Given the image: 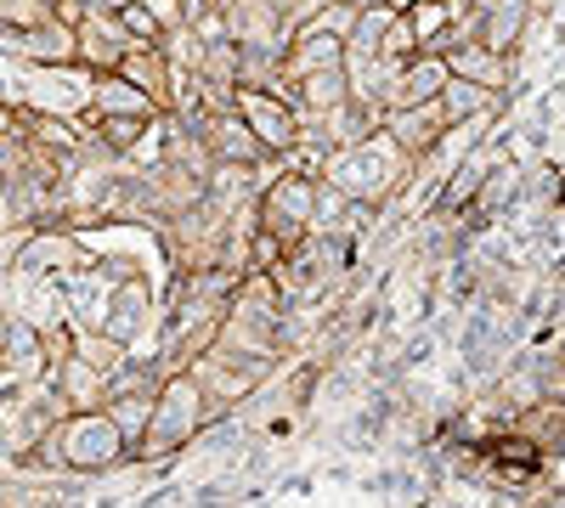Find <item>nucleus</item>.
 <instances>
[{"mask_svg": "<svg viewBox=\"0 0 565 508\" xmlns=\"http://www.w3.org/2000/svg\"><path fill=\"white\" fill-rule=\"evenodd\" d=\"M114 446H119V430H114L108 419H97V424H79V430L68 435V457H74V464H108Z\"/></svg>", "mask_w": 565, "mask_h": 508, "instance_id": "nucleus-1", "label": "nucleus"}]
</instances>
